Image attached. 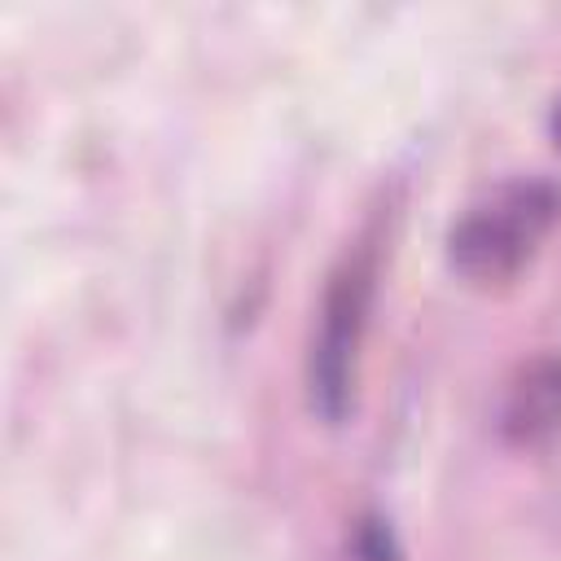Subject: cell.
I'll return each mask as SVG.
<instances>
[{"label": "cell", "mask_w": 561, "mask_h": 561, "mask_svg": "<svg viewBox=\"0 0 561 561\" xmlns=\"http://www.w3.org/2000/svg\"><path fill=\"white\" fill-rule=\"evenodd\" d=\"M561 224V184L517 175L473 202L447 232V263L478 289L513 285L543 237Z\"/></svg>", "instance_id": "obj_1"}, {"label": "cell", "mask_w": 561, "mask_h": 561, "mask_svg": "<svg viewBox=\"0 0 561 561\" xmlns=\"http://www.w3.org/2000/svg\"><path fill=\"white\" fill-rule=\"evenodd\" d=\"M500 434L513 447H548L561 438V351L530 355L504 381Z\"/></svg>", "instance_id": "obj_3"}, {"label": "cell", "mask_w": 561, "mask_h": 561, "mask_svg": "<svg viewBox=\"0 0 561 561\" xmlns=\"http://www.w3.org/2000/svg\"><path fill=\"white\" fill-rule=\"evenodd\" d=\"M548 131H552V145L561 149V96H557V105H552V118H548Z\"/></svg>", "instance_id": "obj_5"}, {"label": "cell", "mask_w": 561, "mask_h": 561, "mask_svg": "<svg viewBox=\"0 0 561 561\" xmlns=\"http://www.w3.org/2000/svg\"><path fill=\"white\" fill-rule=\"evenodd\" d=\"M377 241H355L324 280L311 346H307V399L324 425H342L355 408L359 351L377 298Z\"/></svg>", "instance_id": "obj_2"}, {"label": "cell", "mask_w": 561, "mask_h": 561, "mask_svg": "<svg viewBox=\"0 0 561 561\" xmlns=\"http://www.w3.org/2000/svg\"><path fill=\"white\" fill-rule=\"evenodd\" d=\"M355 557L359 561H399L394 539H390V530L381 522H359V530H355Z\"/></svg>", "instance_id": "obj_4"}]
</instances>
